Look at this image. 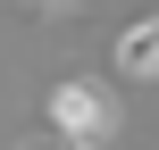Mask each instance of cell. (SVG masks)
Instances as JSON below:
<instances>
[{"label":"cell","mask_w":159,"mask_h":150,"mask_svg":"<svg viewBox=\"0 0 159 150\" xmlns=\"http://www.w3.org/2000/svg\"><path fill=\"white\" fill-rule=\"evenodd\" d=\"M50 134H59L67 150H109L117 142V100H109L101 84L67 75V84L50 92Z\"/></svg>","instance_id":"obj_1"},{"label":"cell","mask_w":159,"mask_h":150,"mask_svg":"<svg viewBox=\"0 0 159 150\" xmlns=\"http://www.w3.org/2000/svg\"><path fill=\"white\" fill-rule=\"evenodd\" d=\"M117 75L126 84H159V17H134L117 33Z\"/></svg>","instance_id":"obj_2"},{"label":"cell","mask_w":159,"mask_h":150,"mask_svg":"<svg viewBox=\"0 0 159 150\" xmlns=\"http://www.w3.org/2000/svg\"><path fill=\"white\" fill-rule=\"evenodd\" d=\"M17 8H34V17H59V8H75V0H17Z\"/></svg>","instance_id":"obj_3"},{"label":"cell","mask_w":159,"mask_h":150,"mask_svg":"<svg viewBox=\"0 0 159 150\" xmlns=\"http://www.w3.org/2000/svg\"><path fill=\"white\" fill-rule=\"evenodd\" d=\"M34 150H67V142H34Z\"/></svg>","instance_id":"obj_4"}]
</instances>
